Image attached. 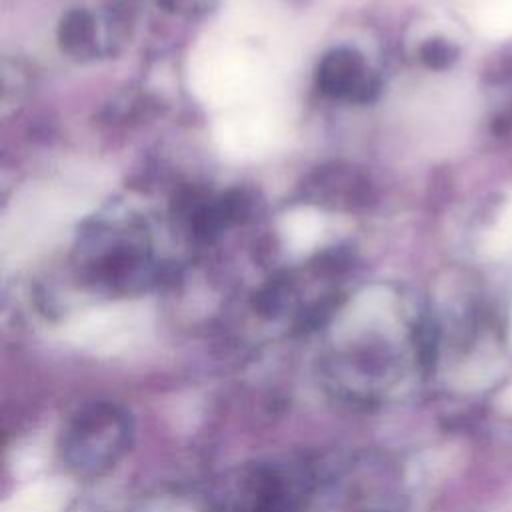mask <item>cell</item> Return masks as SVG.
Returning <instances> with one entry per match:
<instances>
[{
  "label": "cell",
  "mask_w": 512,
  "mask_h": 512,
  "mask_svg": "<svg viewBox=\"0 0 512 512\" xmlns=\"http://www.w3.org/2000/svg\"><path fill=\"white\" fill-rule=\"evenodd\" d=\"M458 50L444 38H432L420 48V58L430 68H446L456 60Z\"/></svg>",
  "instance_id": "cell-4"
},
{
  "label": "cell",
  "mask_w": 512,
  "mask_h": 512,
  "mask_svg": "<svg viewBox=\"0 0 512 512\" xmlns=\"http://www.w3.org/2000/svg\"><path fill=\"white\" fill-rule=\"evenodd\" d=\"M130 424L110 404H94L78 412L62 434V452L78 472H100L118 460L128 444Z\"/></svg>",
  "instance_id": "cell-1"
},
{
  "label": "cell",
  "mask_w": 512,
  "mask_h": 512,
  "mask_svg": "<svg viewBox=\"0 0 512 512\" xmlns=\"http://www.w3.org/2000/svg\"><path fill=\"white\" fill-rule=\"evenodd\" d=\"M58 34L66 52L74 56H90L94 52V22L84 10L68 12Z\"/></svg>",
  "instance_id": "cell-3"
},
{
  "label": "cell",
  "mask_w": 512,
  "mask_h": 512,
  "mask_svg": "<svg viewBox=\"0 0 512 512\" xmlns=\"http://www.w3.org/2000/svg\"><path fill=\"white\" fill-rule=\"evenodd\" d=\"M360 54L348 48L332 50L324 56L318 68V86L322 92L338 98H364L368 82L364 76Z\"/></svg>",
  "instance_id": "cell-2"
}]
</instances>
